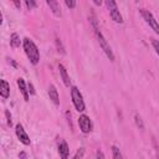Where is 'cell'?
Instances as JSON below:
<instances>
[{"label":"cell","instance_id":"1","mask_svg":"<svg viewBox=\"0 0 159 159\" xmlns=\"http://www.w3.org/2000/svg\"><path fill=\"white\" fill-rule=\"evenodd\" d=\"M24 50L32 65H37L40 61V52L35 42L30 39H24Z\"/></svg>","mask_w":159,"mask_h":159},{"label":"cell","instance_id":"2","mask_svg":"<svg viewBox=\"0 0 159 159\" xmlns=\"http://www.w3.org/2000/svg\"><path fill=\"white\" fill-rule=\"evenodd\" d=\"M94 32H96L97 40H98V42H99V46H101V48L103 50V52L106 53V56L109 58V61H114V55H113V51H112V48H111L109 43L107 42V40L104 39V36L102 35V32L98 30V27H97V29H94Z\"/></svg>","mask_w":159,"mask_h":159},{"label":"cell","instance_id":"3","mask_svg":"<svg viewBox=\"0 0 159 159\" xmlns=\"http://www.w3.org/2000/svg\"><path fill=\"white\" fill-rule=\"evenodd\" d=\"M71 97H72V102H73L75 108H76L78 112H83L84 108H86V107H84V102H83V97H82L80 89H78L76 86H73V87L71 88Z\"/></svg>","mask_w":159,"mask_h":159},{"label":"cell","instance_id":"4","mask_svg":"<svg viewBox=\"0 0 159 159\" xmlns=\"http://www.w3.org/2000/svg\"><path fill=\"white\" fill-rule=\"evenodd\" d=\"M106 4H107V6H108V9H109V14H111L112 20H113L114 22L122 24V22H123V17H122V15H120L118 7H117V4H116L113 0H108V1H106Z\"/></svg>","mask_w":159,"mask_h":159},{"label":"cell","instance_id":"5","mask_svg":"<svg viewBox=\"0 0 159 159\" xmlns=\"http://www.w3.org/2000/svg\"><path fill=\"white\" fill-rule=\"evenodd\" d=\"M140 14H142V16L144 17L145 22L149 24V26L154 30V32H155V34H159V26H158V22H157V20H155V17L153 16V14H152L150 11L145 10V9H140Z\"/></svg>","mask_w":159,"mask_h":159},{"label":"cell","instance_id":"6","mask_svg":"<svg viewBox=\"0 0 159 159\" xmlns=\"http://www.w3.org/2000/svg\"><path fill=\"white\" fill-rule=\"evenodd\" d=\"M78 125H80V129L83 133H89L92 130V122H91L89 117L86 116V114H81L80 116V118H78Z\"/></svg>","mask_w":159,"mask_h":159},{"label":"cell","instance_id":"7","mask_svg":"<svg viewBox=\"0 0 159 159\" xmlns=\"http://www.w3.org/2000/svg\"><path fill=\"white\" fill-rule=\"evenodd\" d=\"M15 132H16V135H17L19 140H20L22 144H25V145H29V144H30V137L27 135V133L25 132L24 127H22L20 123L16 124V127H15Z\"/></svg>","mask_w":159,"mask_h":159},{"label":"cell","instance_id":"8","mask_svg":"<svg viewBox=\"0 0 159 159\" xmlns=\"http://www.w3.org/2000/svg\"><path fill=\"white\" fill-rule=\"evenodd\" d=\"M58 70H60V75H61V77H62V81H63L65 86H66V87H70L71 80H70V76H68V73H67L66 67H65L62 63H60V65H58Z\"/></svg>","mask_w":159,"mask_h":159},{"label":"cell","instance_id":"9","mask_svg":"<svg viewBox=\"0 0 159 159\" xmlns=\"http://www.w3.org/2000/svg\"><path fill=\"white\" fill-rule=\"evenodd\" d=\"M48 96H50V99H51L56 106H58V104H60L58 92H57V89H56V87H55L53 84H51V86L48 87Z\"/></svg>","mask_w":159,"mask_h":159},{"label":"cell","instance_id":"10","mask_svg":"<svg viewBox=\"0 0 159 159\" xmlns=\"http://www.w3.org/2000/svg\"><path fill=\"white\" fill-rule=\"evenodd\" d=\"M0 96L4 98L10 96V86L5 80H0Z\"/></svg>","mask_w":159,"mask_h":159},{"label":"cell","instance_id":"11","mask_svg":"<svg viewBox=\"0 0 159 159\" xmlns=\"http://www.w3.org/2000/svg\"><path fill=\"white\" fill-rule=\"evenodd\" d=\"M58 153H60L61 159H67L68 158L70 149H68V145H67V143L65 140H61V143L58 145Z\"/></svg>","mask_w":159,"mask_h":159},{"label":"cell","instance_id":"12","mask_svg":"<svg viewBox=\"0 0 159 159\" xmlns=\"http://www.w3.org/2000/svg\"><path fill=\"white\" fill-rule=\"evenodd\" d=\"M46 4L50 6V9L55 14V16H57V17L61 16V7H60V4L57 1H55V0H47Z\"/></svg>","mask_w":159,"mask_h":159},{"label":"cell","instance_id":"13","mask_svg":"<svg viewBox=\"0 0 159 159\" xmlns=\"http://www.w3.org/2000/svg\"><path fill=\"white\" fill-rule=\"evenodd\" d=\"M17 86H19V89L24 97V99L27 102L29 101V92H27V88H26V83L24 81V78H19L17 80Z\"/></svg>","mask_w":159,"mask_h":159},{"label":"cell","instance_id":"14","mask_svg":"<svg viewBox=\"0 0 159 159\" xmlns=\"http://www.w3.org/2000/svg\"><path fill=\"white\" fill-rule=\"evenodd\" d=\"M10 45L11 47H19L20 46V37L17 34H12L10 37Z\"/></svg>","mask_w":159,"mask_h":159},{"label":"cell","instance_id":"15","mask_svg":"<svg viewBox=\"0 0 159 159\" xmlns=\"http://www.w3.org/2000/svg\"><path fill=\"white\" fill-rule=\"evenodd\" d=\"M112 153H113V159H122V154L116 145L112 147Z\"/></svg>","mask_w":159,"mask_h":159},{"label":"cell","instance_id":"16","mask_svg":"<svg viewBox=\"0 0 159 159\" xmlns=\"http://www.w3.org/2000/svg\"><path fill=\"white\" fill-rule=\"evenodd\" d=\"M25 5H26V7L29 9V10H32L34 7H36V1H34V0H26L25 1Z\"/></svg>","mask_w":159,"mask_h":159},{"label":"cell","instance_id":"17","mask_svg":"<svg viewBox=\"0 0 159 159\" xmlns=\"http://www.w3.org/2000/svg\"><path fill=\"white\" fill-rule=\"evenodd\" d=\"M83 153H84V149H83V148H80V149L76 152V154L73 155V159H81V158L83 157Z\"/></svg>","mask_w":159,"mask_h":159},{"label":"cell","instance_id":"18","mask_svg":"<svg viewBox=\"0 0 159 159\" xmlns=\"http://www.w3.org/2000/svg\"><path fill=\"white\" fill-rule=\"evenodd\" d=\"M56 46H57V51L58 52H61V53H65V50H63V46H62V43H61V41H60V39H56Z\"/></svg>","mask_w":159,"mask_h":159},{"label":"cell","instance_id":"19","mask_svg":"<svg viewBox=\"0 0 159 159\" xmlns=\"http://www.w3.org/2000/svg\"><path fill=\"white\" fill-rule=\"evenodd\" d=\"M65 4H66V6L70 7V9L76 7V1H73V0H65Z\"/></svg>","mask_w":159,"mask_h":159},{"label":"cell","instance_id":"20","mask_svg":"<svg viewBox=\"0 0 159 159\" xmlns=\"http://www.w3.org/2000/svg\"><path fill=\"white\" fill-rule=\"evenodd\" d=\"M135 123H137V125H138L140 129H143V128H144V125H143V122H142V118H140L138 114H135Z\"/></svg>","mask_w":159,"mask_h":159},{"label":"cell","instance_id":"21","mask_svg":"<svg viewBox=\"0 0 159 159\" xmlns=\"http://www.w3.org/2000/svg\"><path fill=\"white\" fill-rule=\"evenodd\" d=\"M5 116H6V120H7V124L11 125L12 124V120H11V114L9 111H5Z\"/></svg>","mask_w":159,"mask_h":159},{"label":"cell","instance_id":"22","mask_svg":"<svg viewBox=\"0 0 159 159\" xmlns=\"http://www.w3.org/2000/svg\"><path fill=\"white\" fill-rule=\"evenodd\" d=\"M152 43H153V46H154L155 52L159 53V45H158V41H157V40H152Z\"/></svg>","mask_w":159,"mask_h":159},{"label":"cell","instance_id":"23","mask_svg":"<svg viewBox=\"0 0 159 159\" xmlns=\"http://www.w3.org/2000/svg\"><path fill=\"white\" fill-rule=\"evenodd\" d=\"M27 92H30V94H35V89H34V86H32V83L31 82H29V84H27Z\"/></svg>","mask_w":159,"mask_h":159},{"label":"cell","instance_id":"24","mask_svg":"<svg viewBox=\"0 0 159 159\" xmlns=\"http://www.w3.org/2000/svg\"><path fill=\"white\" fill-rule=\"evenodd\" d=\"M96 155H97V159H106V158H104V154H103V153H102V150H99V149L97 150Z\"/></svg>","mask_w":159,"mask_h":159},{"label":"cell","instance_id":"25","mask_svg":"<svg viewBox=\"0 0 159 159\" xmlns=\"http://www.w3.org/2000/svg\"><path fill=\"white\" fill-rule=\"evenodd\" d=\"M14 5H15V6H16V7L19 9V10L21 9V2H20V1H17V0H15V1H14Z\"/></svg>","mask_w":159,"mask_h":159},{"label":"cell","instance_id":"26","mask_svg":"<svg viewBox=\"0 0 159 159\" xmlns=\"http://www.w3.org/2000/svg\"><path fill=\"white\" fill-rule=\"evenodd\" d=\"M19 157H20V159H26V154H25V153H24V152H21V153H20V155H19Z\"/></svg>","mask_w":159,"mask_h":159},{"label":"cell","instance_id":"27","mask_svg":"<svg viewBox=\"0 0 159 159\" xmlns=\"http://www.w3.org/2000/svg\"><path fill=\"white\" fill-rule=\"evenodd\" d=\"M94 4H96V5H101L102 1H101V0H94Z\"/></svg>","mask_w":159,"mask_h":159},{"label":"cell","instance_id":"28","mask_svg":"<svg viewBox=\"0 0 159 159\" xmlns=\"http://www.w3.org/2000/svg\"><path fill=\"white\" fill-rule=\"evenodd\" d=\"M9 62H11V65H12V66H14V67H16V63H15V62H14V61H12V60H9Z\"/></svg>","mask_w":159,"mask_h":159},{"label":"cell","instance_id":"29","mask_svg":"<svg viewBox=\"0 0 159 159\" xmlns=\"http://www.w3.org/2000/svg\"><path fill=\"white\" fill-rule=\"evenodd\" d=\"M2 24V15H1V11H0V25Z\"/></svg>","mask_w":159,"mask_h":159}]
</instances>
